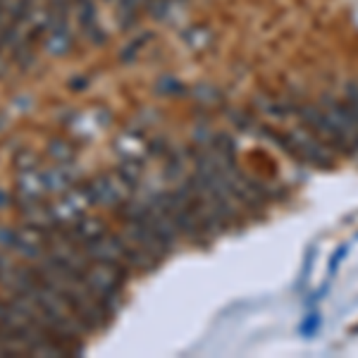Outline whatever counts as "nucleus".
Returning <instances> with one entry per match:
<instances>
[{
	"label": "nucleus",
	"instance_id": "obj_1",
	"mask_svg": "<svg viewBox=\"0 0 358 358\" xmlns=\"http://www.w3.org/2000/svg\"><path fill=\"white\" fill-rule=\"evenodd\" d=\"M273 138L292 160L315 170H330L337 163L339 153L332 151L320 136L313 134L306 124L287 127L282 131H273Z\"/></svg>",
	"mask_w": 358,
	"mask_h": 358
},
{
	"label": "nucleus",
	"instance_id": "obj_2",
	"mask_svg": "<svg viewBox=\"0 0 358 358\" xmlns=\"http://www.w3.org/2000/svg\"><path fill=\"white\" fill-rule=\"evenodd\" d=\"M86 192H89V199L94 208H108V210H120V206L124 203L127 199H131L134 192L120 179L117 172H98L91 179H86Z\"/></svg>",
	"mask_w": 358,
	"mask_h": 358
},
{
	"label": "nucleus",
	"instance_id": "obj_3",
	"mask_svg": "<svg viewBox=\"0 0 358 358\" xmlns=\"http://www.w3.org/2000/svg\"><path fill=\"white\" fill-rule=\"evenodd\" d=\"M120 234H122L127 241H131L134 246L141 248V251H146V253H151L153 258H158L160 263L172 253L170 248L163 244V239L153 232V227L146 222V217H143V220H134V222H124V227Z\"/></svg>",
	"mask_w": 358,
	"mask_h": 358
},
{
	"label": "nucleus",
	"instance_id": "obj_4",
	"mask_svg": "<svg viewBox=\"0 0 358 358\" xmlns=\"http://www.w3.org/2000/svg\"><path fill=\"white\" fill-rule=\"evenodd\" d=\"M45 53L62 57L74 48V34H72V20H53L48 24V31L43 36Z\"/></svg>",
	"mask_w": 358,
	"mask_h": 358
},
{
	"label": "nucleus",
	"instance_id": "obj_5",
	"mask_svg": "<svg viewBox=\"0 0 358 358\" xmlns=\"http://www.w3.org/2000/svg\"><path fill=\"white\" fill-rule=\"evenodd\" d=\"M253 106H256V110L261 113V115H265L270 122H280V120H285L287 115L292 113V108H287V103L282 101V98L270 96V94L258 96Z\"/></svg>",
	"mask_w": 358,
	"mask_h": 358
},
{
	"label": "nucleus",
	"instance_id": "obj_6",
	"mask_svg": "<svg viewBox=\"0 0 358 358\" xmlns=\"http://www.w3.org/2000/svg\"><path fill=\"white\" fill-rule=\"evenodd\" d=\"M45 153H48V158L53 160V163H57V165L74 163L77 146H74V141H69V138H65V136H55V138H50V141H48Z\"/></svg>",
	"mask_w": 358,
	"mask_h": 358
},
{
	"label": "nucleus",
	"instance_id": "obj_7",
	"mask_svg": "<svg viewBox=\"0 0 358 358\" xmlns=\"http://www.w3.org/2000/svg\"><path fill=\"white\" fill-rule=\"evenodd\" d=\"M184 43H187L192 50H196V53H201V50L210 48V43H213L210 29H208V27H192V29H184Z\"/></svg>",
	"mask_w": 358,
	"mask_h": 358
},
{
	"label": "nucleus",
	"instance_id": "obj_8",
	"mask_svg": "<svg viewBox=\"0 0 358 358\" xmlns=\"http://www.w3.org/2000/svg\"><path fill=\"white\" fill-rule=\"evenodd\" d=\"M38 165H41V158L34 151H29V148L15 155V167L20 172H34V170H38Z\"/></svg>",
	"mask_w": 358,
	"mask_h": 358
},
{
	"label": "nucleus",
	"instance_id": "obj_9",
	"mask_svg": "<svg viewBox=\"0 0 358 358\" xmlns=\"http://www.w3.org/2000/svg\"><path fill=\"white\" fill-rule=\"evenodd\" d=\"M342 101H344V106L351 110V115H354V117L358 120V82H349V84H346Z\"/></svg>",
	"mask_w": 358,
	"mask_h": 358
},
{
	"label": "nucleus",
	"instance_id": "obj_10",
	"mask_svg": "<svg viewBox=\"0 0 358 358\" xmlns=\"http://www.w3.org/2000/svg\"><path fill=\"white\" fill-rule=\"evenodd\" d=\"M15 244H17V229H13V227H0V246L15 248Z\"/></svg>",
	"mask_w": 358,
	"mask_h": 358
},
{
	"label": "nucleus",
	"instance_id": "obj_11",
	"mask_svg": "<svg viewBox=\"0 0 358 358\" xmlns=\"http://www.w3.org/2000/svg\"><path fill=\"white\" fill-rule=\"evenodd\" d=\"M148 38H151V36H138L134 43H129V45H127V48H124V53H122V60H131V57H136V53H138V50H141V45L146 43Z\"/></svg>",
	"mask_w": 358,
	"mask_h": 358
},
{
	"label": "nucleus",
	"instance_id": "obj_12",
	"mask_svg": "<svg viewBox=\"0 0 358 358\" xmlns=\"http://www.w3.org/2000/svg\"><path fill=\"white\" fill-rule=\"evenodd\" d=\"M8 74V55L0 53V77H5Z\"/></svg>",
	"mask_w": 358,
	"mask_h": 358
},
{
	"label": "nucleus",
	"instance_id": "obj_13",
	"mask_svg": "<svg viewBox=\"0 0 358 358\" xmlns=\"http://www.w3.org/2000/svg\"><path fill=\"white\" fill-rule=\"evenodd\" d=\"M8 206H10V196L0 189V210H3V208H8Z\"/></svg>",
	"mask_w": 358,
	"mask_h": 358
}]
</instances>
